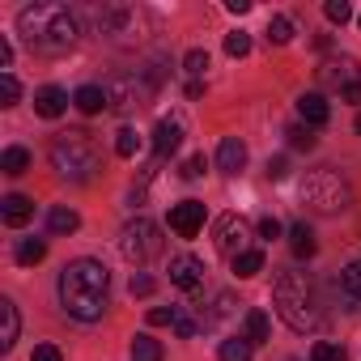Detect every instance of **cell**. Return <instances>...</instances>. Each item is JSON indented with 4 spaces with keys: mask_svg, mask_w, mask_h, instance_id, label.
I'll list each match as a JSON object with an SVG mask.
<instances>
[{
    "mask_svg": "<svg viewBox=\"0 0 361 361\" xmlns=\"http://www.w3.org/2000/svg\"><path fill=\"white\" fill-rule=\"evenodd\" d=\"M234 272L238 276H255V272H264V251H243V255H234Z\"/></svg>",
    "mask_w": 361,
    "mask_h": 361,
    "instance_id": "27",
    "label": "cell"
},
{
    "mask_svg": "<svg viewBox=\"0 0 361 361\" xmlns=\"http://www.w3.org/2000/svg\"><path fill=\"white\" fill-rule=\"evenodd\" d=\"M289 247H293V255L310 259V255L319 251V243H314V230H310L306 221H293V226H289Z\"/></svg>",
    "mask_w": 361,
    "mask_h": 361,
    "instance_id": "20",
    "label": "cell"
},
{
    "mask_svg": "<svg viewBox=\"0 0 361 361\" xmlns=\"http://www.w3.org/2000/svg\"><path fill=\"white\" fill-rule=\"evenodd\" d=\"M204 166H209V161H204V153L188 157V161H183V178H200V174H204Z\"/></svg>",
    "mask_w": 361,
    "mask_h": 361,
    "instance_id": "40",
    "label": "cell"
},
{
    "mask_svg": "<svg viewBox=\"0 0 361 361\" xmlns=\"http://www.w3.org/2000/svg\"><path fill=\"white\" fill-rule=\"evenodd\" d=\"M119 251H123L128 264H149V259L161 255V230H157L149 217H136V221L123 226V234H119Z\"/></svg>",
    "mask_w": 361,
    "mask_h": 361,
    "instance_id": "8",
    "label": "cell"
},
{
    "mask_svg": "<svg viewBox=\"0 0 361 361\" xmlns=\"http://www.w3.org/2000/svg\"><path fill=\"white\" fill-rule=\"evenodd\" d=\"M230 310H234V298H230V293H217V298H213V310H209L204 323H217V319H226Z\"/></svg>",
    "mask_w": 361,
    "mask_h": 361,
    "instance_id": "37",
    "label": "cell"
},
{
    "mask_svg": "<svg viewBox=\"0 0 361 361\" xmlns=\"http://www.w3.org/2000/svg\"><path fill=\"white\" fill-rule=\"evenodd\" d=\"M0 319H5V331H0V353H9L18 344V331H22V319H18V302L13 298H0Z\"/></svg>",
    "mask_w": 361,
    "mask_h": 361,
    "instance_id": "19",
    "label": "cell"
},
{
    "mask_svg": "<svg viewBox=\"0 0 361 361\" xmlns=\"http://www.w3.org/2000/svg\"><path fill=\"white\" fill-rule=\"evenodd\" d=\"M35 111H39L43 119H60V115L68 111V94H64L60 85H43V90L35 94Z\"/></svg>",
    "mask_w": 361,
    "mask_h": 361,
    "instance_id": "15",
    "label": "cell"
},
{
    "mask_svg": "<svg viewBox=\"0 0 361 361\" xmlns=\"http://www.w3.org/2000/svg\"><path fill=\"white\" fill-rule=\"evenodd\" d=\"M0 98H5V106H13V102L22 98V85H18L13 73H0Z\"/></svg>",
    "mask_w": 361,
    "mask_h": 361,
    "instance_id": "34",
    "label": "cell"
},
{
    "mask_svg": "<svg viewBox=\"0 0 361 361\" xmlns=\"http://www.w3.org/2000/svg\"><path fill=\"white\" fill-rule=\"evenodd\" d=\"M183 68H188L192 77H204V68H209V51H200V47H192V51L183 56Z\"/></svg>",
    "mask_w": 361,
    "mask_h": 361,
    "instance_id": "36",
    "label": "cell"
},
{
    "mask_svg": "<svg viewBox=\"0 0 361 361\" xmlns=\"http://www.w3.org/2000/svg\"><path fill=\"white\" fill-rule=\"evenodd\" d=\"M166 353H161V340H153V336H136L132 340V361H161Z\"/></svg>",
    "mask_w": 361,
    "mask_h": 361,
    "instance_id": "25",
    "label": "cell"
},
{
    "mask_svg": "<svg viewBox=\"0 0 361 361\" xmlns=\"http://www.w3.org/2000/svg\"><path fill=\"white\" fill-rule=\"evenodd\" d=\"M319 81L323 85H336V90H344V85H353L357 81V60H327L323 68H319Z\"/></svg>",
    "mask_w": 361,
    "mask_h": 361,
    "instance_id": "14",
    "label": "cell"
},
{
    "mask_svg": "<svg viewBox=\"0 0 361 361\" xmlns=\"http://www.w3.org/2000/svg\"><path fill=\"white\" fill-rule=\"evenodd\" d=\"M259 238H281V221L276 217H259Z\"/></svg>",
    "mask_w": 361,
    "mask_h": 361,
    "instance_id": "42",
    "label": "cell"
},
{
    "mask_svg": "<svg viewBox=\"0 0 361 361\" xmlns=\"http://www.w3.org/2000/svg\"><path fill=\"white\" fill-rule=\"evenodd\" d=\"M243 331H247V340H251V344H264V340L272 336V323H268V314H264V310H247Z\"/></svg>",
    "mask_w": 361,
    "mask_h": 361,
    "instance_id": "21",
    "label": "cell"
},
{
    "mask_svg": "<svg viewBox=\"0 0 361 361\" xmlns=\"http://www.w3.org/2000/svg\"><path fill=\"white\" fill-rule=\"evenodd\" d=\"M73 106H77L81 115H102V111L111 106V98H106V85H81V90L73 94Z\"/></svg>",
    "mask_w": 361,
    "mask_h": 361,
    "instance_id": "17",
    "label": "cell"
},
{
    "mask_svg": "<svg viewBox=\"0 0 361 361\" xmlns=\"http://www.w3.org/2000/svg\"><path fill=\"white\" fill-rule=\"evenodd\" d=\"M298 196H302V204H306L310 213H323V217H336V213H344V209L353 204V188H348V178H344L340 170H331V166L310 170V174L302 178Z\"/></svg>",
    "mask_w": 361,
    "mask_h": 361,
    "instance_id": "5",
    "label": "cell"
},
{
    "mask_svg": "<svg viewBox=\"0 0 361 361\" xmlns=\"http://www.w3.org/2000/svg\"><path fill=\"white\" fill-rule=\"evenodd\" d=\"M251 348H255V344H251L247 336H234V340H221V353H217V357H221V361H251Z\"/></svg>",
    "mask_w": 361,
    "mask_h": 361,
    "instance_id": "26",
    "label": "cell"
},
{
    "mask_svg": "<svg viewBox=\"0 0 361 361\" xmlns=\"http://www.w3.org/2000/svg\"><path fill=\"white\" fill-rule=\"evenodd\" d=\"M298 115H302L306 128H323V123L331 119V106H327L323 94H302V98H298Z\"/></svg>",
    "mask_w": 361,
    "mask_h": 361,
    "instance_id": "16",
    "label": "cell"
},
{
    "mask_svg": "<svg viewBox=\"0 0 361 361\" xmlns=\"http://www.w3.org/2000/svg\"><path fill=\"white\" fill-rule=\"evenodd\" d=\"M47 157H51L56 174L68 178V183H90L94 170L102 166V153H98V145H94V136H90L85 128H68V132H60V136L51 140Z\"/></svg>",
    "mask_w": 361,
    "mask_h": 361,
    "instance_id": "3",
    "label": "cell"
},
{
    "mask_svg": "<svg viewBox=\"0 0 361 361\" xmlns=\"http://www.w3.org/2000/svg\"><path fill=\"white\" fill-rule=\"evenodd\" d=\"M77 226H81V217H77L73 209H51V213H47V230H51V234H73Z\"/></svg>",
    "mask_w": 361,
    "mask_h": 361,
    "instance_id": "24",
    "label": "cell"
},
{
    "mask_svg": "<svg viewBox=\"0 0 361 361\" xmlns=\"http://www.w3.org/2000/svg\"><path fill=\"white\" fill-rule=\"evenodd\" d=\"M310 361H348V353H344V344H331V340H319V344L310 348Z\"/></svg>",
    "mask_w": 361,
    "mask_h": 361,
    "instance_id": "29",
    "label": "cell"
},
{
    "mask_svg": "<svg viewBox=\"0 0 361 361\" xmlns=\"http://www.w3.org/2000/svg\"><path fill=\"white\" fill-rule=\"evenodd\" d=\"M30 361H64V357H60V348H56V344H39Z\"/></svg>",
    "mask_w": 361,
    "mask_h": 361,
    "instance_id": "43",
    "label": "cell"
},
{
    "mask_svg": "<svg viewBox=\"0 0 361 361\" xmlns=\"http://www.w3.org/2000/svg\"><path fill=\"white\" fill-rule=\"evenodd\" d=\"M251 51V35H243V30H234V35H226V56H247Z\"/></svg>",
    "mask_w": 361,
    "mask_h": 361,
    "instance_id": "35",
    "label": "cell"
},
{
    "mask_svg": "<svg viewBox=\"0 0 361 361\" xmlns=\"http://www.w3.org/2000/svg\"><path fill=\"white\" fill-rule=\"evenodd\" d=\"M357 132H361V115H357Z\"/></svg>",
    "mask_w": 361,
    "mask_h": 361,
    "instance_id": "48",
    "label": "cell"
},
{
    "mask_svg": "<svg viewBox=\"0 0 361 361\" xmlns=\"http://www.w3.org/2000/svg\"><path fill=\"white\" fill-rule=\"evenodd\" d=\"M289 39H293V22H289V18H281V13H276V18H272V22H268V43H276V47H285V43H289Z\"/></svg>",
    "mask_w": 361,
    "mask_h": 361,
    "instance_id": "28",
    "label": "cell"
},
{
    "mask_svg": "<svg viewBox=\"0 0 361 361\" xmlns=\"http://www.w3.org/2000/svg\"><path fill=\"white\" fill-rule=\"evenodd\" d=\"M0 170H5V174H26V170H30V149L9 145L5 153H0Z\"/></svg>",
    "mask_w": 361,
    "mask_h": 361,
    "instance_id": "22",
    "label": "cell"
},
{
    "mask_svg": "<svg viewBox=\"0 0 361 361\" xmlns=\"http://www.w3.org/2000/svg\"><path fill=\"white\" fill-rule=\"evenodd\" d=\"M170 327H174V331H178V336H183V340H192V336H196V323H192V319H188V314H178V319H174V323H170Z\"/></svg>",
    "mask_w": 361,
    "mask_h": 361,
    "instance_id": "44",
    "label": "cell"
},
{
    "mask_svg": "<svg viewBox=\"0 0 361 361\" xmlns=\"http://www.w3.org/2000/svg\"><path fill=\"white\" fill-rule=\"evenodd\" d=\"M153 30V13L132 5V0H115V5H106L98 13V35H106L111 43H140L145 35Z\"/></svg>",
    "mask_w": 361,
    "mask_h": 361,
    "instance_id": "6",
    "label": "cell"
},
{
    "mask_svg": "<svg viewBox=\"0 0 361 361\" xmlns=\"http://www.w3.org/2000/svg\"><path fill=\"white\" fill-rule=\"evenodd\" d=\"M18 35L35 47V51H47V56H60L77 43L81 26L77 18L68 13V5H56V0H39V5H26L18 13Z\"/></svg>",
    "mask_w": 361,
    "mask_h": 361,
    "instance_id": "2",
    "label": "cell"
},
{
    "mask_svg": "<svg viewBox=\"0 0 361 361\" xmlns=\"http://www.w3.org/2000/svg\"><path fill=\"white\" fill-rule=\"evenodd\" d=\"M344 289H348L353 302H361V259H353V264L344 268Z\"/></svg>",
    "mask_w": 361,
    "mask_h": 361,
    "instance_id": "32",
    "label": "cell"
},
{
    "mask_svg": "<svg viewBox=\"0 0 361 361\" xmlns=\"http://www.w3.org/2000/svg\"><path fill=\"white\" fill-rule=\"evenodd\" d=\"M13 255H18V264H22V268H35V264L47 255V243H43V238H22Z\"/></svg>",
    "mask_w": 361,
    "mask_h": 361,
    "instance_id": "23",
    "label": "cell"
},
{
    "mask_svg": "<svg viewBox=\"0 0 361 361\" xmlns=\"http://www.w3.org/2000/svg\"><path fill=\"white\" fill-rule=\"evenodd\" d=\"M170 230L178 238H196L204 230V204L200 200H183V204H174L170 209Z\"/></svg>",
    "mask_w": 361,
    "mask_h": 361,
    "instance_id": "9",
    "label": "cell"
},
{
    "mask_svg": "<svg viewBox=\"0 0 361 361\" xmlns=\"http://www.w3.org/2000/svg\"><path fill=\"white\" fill-rule=\"evenodd\" d=\"M289 174V157H268V178H285Z\"/></svg>",
    "mask_w": 361,
    "mask_h": 361,
    "instance_id": "41",
    "label": "cell"
},
{
    "mask_svg": "<svg viewBox=\"0 0 361 361\" xmlns=\"http://www.w3.org/2000/svg\"><path fill=\"white\" fill-rule=\"evenodd\" d=\"M153 94H157V73H145V68H136V73H119V77H111V85H106L111 111H119V115L140 111L145 102H153Z\"/></svg>",
    "mask_w": 361,
    "mask_h": 361,
    "instance_id": "7",
    "label": "cell"
},
{
    "mask_svg": "<svg viewBox=\"0 0 361 361\" xmlns=\"http://www.w3.org/2000/svg\"><path fill=\"white\" fill-rule=\"evenodd\" d=\"M178 145H183V119H174V115H170V119H161V123L153 128V153H157V161L170 157Z\"/></svg>",
    "mask_w": 361,
    "mask_h": 361,
    "instance_id": "12",
    "label": "cell"
},
{
    "mask_svg": "<svg viewBox=\"0 0 361 361\" xmlns=\"http://www.w3.org/2000/svg\"><path fill=\"white\" fill-rule=\"evenodd\" d=\"M213 243H217V251L221 255H243V217H234V213H226V217H217V226H213Z\"/></svg>",
    "mask_w": 361,
    "mask_h": 361,
    "instance_id": "11",
    "label": "cell"
},
{
    "mask_svg": "<svg viewBox=\"0 0 361 361\" xmlns=\"http://www.w3.org/2000/svg\"><path fill=\"white\" fill-rule=\"evenodd\" d=\"M30 217H35V200H26V196H5L0 200V221L9 230H22Z\"/></svg>",
    "mask_w": 361,
    "mask_h": 361,
    "instance_id": "13",
    "label": "cell"
},
{
    "mask_svg": "<svg viewBox=\"0 0 361 361\" xmlns=\"http://www.w3.org/2000/svg\"><path fill=\"white\" fill-rule=\"evenodd\" d=\"M272 302H276V314L293 327V331H314L319 327V298H314V285L306 272H281L276 289H272Z\"/></svg>",
    "mask_w": 361,
    "mask_h": 361,
    "instance_id": "4",
    "label": "cell"
},
{
    "mask_svg": "<svg viewBox=\"0 0 361 361\" xmlns=\"http://www.w3.org/2000/svg\"><path fill=\"white\" fill-rule=\"evenodd\" d=\"M340 98H344V102H361V81L344 85V90H340Z\"/></svg>",
    "mask_w": 361,
    "mask_h": 361,
    "instance_id": "46",
    "label": "cell"
},
{
    "mask_svg": "<svg viewBox=\"0 0 361 361\" xmlns=\"http://www.w3.org/2000/svg\"><path fill=\"white\" fill-rule=\"evenodd\" d=\"M285 136H289L293 149H314V128H306V123H293Z\"/></svg>",
    "mask_w": 361,
    "mask_h": 361,
    "instance_id": "31",
    "label": "cell"
},
{
    "mask_svg": "<svg viewBox=\"0 0 361 361\" xmlns=\"http://www.w3.org/2000/svg\"><path fill=\"white\" fill-rule=\"evenodd\" d=\"M115 153H119V157H136V153H140V136H136L132 128H123V132L115 136Z\"/></svg>",
    "mask_w": 361,
    "mask_h": 361,
    "instance_id": "30",
    "label": "cell"
},
{
    "mask_svg": "<svg viewBox=\"0 0 361 361\" xmlns=\"http://www.w3.org/2000/svg\"><path fill=\"white\" fill-rule=\"evenodd\" d=\"M323 13H327V22L344 26V22L353 18V5H348V0H327V5H323Z\"/></svg>",
    "mask_w": 361,
    "mask_h": 361,
    "instance_id": "33",
    "label": "cell"
},
{
    "mask_svg": "<svg viewBox=\"0 0 361 361\" xmlns=\"http://www.w3.org/2000/svg\"><path fill=\"white\" fill-rule=\"evenodd\" d=\"M217 166H221L226 174H238V170L247 166V145H243L238 136H226V140L217 145Z\"/></svg>",
    "mask_w": 361,
    "mask_h": 361,
    "instance_id": "18",
    "label": "cell"
},
{
    "mask_svg": "<svg viewBox=\"0 0 361 361\" xmlns=\"http://www.w3.org/2000/svg\"><path fill=\"white\" fill-rule=\"evenodd\" d=\"M226 9H230V13H247V9H251V0H226Z\"/></svg>",
    "mask_w": 361,
    "mask_h": 361,
    "instance_id": "47",
    "label": "cell"
},
{
    "mask_svg": "<svg viewBox=\"0 0 361 361\" xmlns=\"http://www.w3.org/2000/svg\"><path fill=\"white\" fill-rule=\"evenodd\" d=\"M106 293H111V272L98 259H73L60 272V306L81 323H98L106 314Z\"/></svg>",
    "mask_w": 361,
    "mask_h": 361,
    "instance_id": "1",
    "label": "cell"
},
{
    "mask_svg": "<svg viewBox=\"0 0 361 361\" xmlns=\"http://www.w3.org/2000/svg\"><path fill=\"white\" fill-rule=\"evenodd\" d=\"M166 272H170V285L188 289V293H196L204 285V264L196 255H170V268Z\"/></svg>",
    "mask_w": 361,
    "mask_h": 361,
    "instance_id": "10",
    "label": "cell"
},
{
    "mask_svg": "<svg viewBox=\"0 0 361 361\" xmlns=\"http://www.w3.org/2000/svg\"><path fill=\"white\" fill-rule=\"evenodd\" d=\"M153 293V276L149 272H132V298H149Z\"/></svg>",
    "mask_w": 361,
    "mask_h": 361,
    "instance_id": "38",
    "label": "cell"
},
{
    "mask_svg": "<svg viewBox=\"0 0 361 361\" xmlns=\"http://www.w3.org/2000/svg\"><path fill=\"white\" fill-rule=\"evenodd\" d=\"M174 319H178L174 306H153V310H149V323H153V327H166V323H174Z\"/></svg>",
    "mask_w": 361,
    "mask_h": 361,
    "instance_id": "39",
    "label": "cell"
},
{
    "mask_svg": "<svg viewBox=\"0 0 361 361\" xmlns=\"http://www.w3.org/2000/svg\"><path fill=\"white\" fill-rule=\"evenodd\" d=\"M9 68H13V43L0 39V73H9Z\"/></svg>",
    "mask_w": 361,
    "mask_h": 361,
    "instance_id": "45",
    "label": "cell"
}]
</instances>
